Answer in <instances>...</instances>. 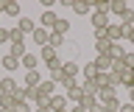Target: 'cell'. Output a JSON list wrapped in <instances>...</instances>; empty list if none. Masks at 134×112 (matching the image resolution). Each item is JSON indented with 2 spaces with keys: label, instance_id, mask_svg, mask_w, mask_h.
<instances>
[{
  "label": "cell",
  "instance_id": "obj_1",
  "mask_svg": "<svg viewBox=\"0 0 134 112\" xmlns=\"http://www.w3.org/2000/svg\"><path fill=\"white\" fill-rule=\"evenodd\" d=\"M98 104L106 112H117V109H120V101H117V93H115V90H100V93H98Z\"/></svg>",
  "mask_w": 134,
  "mask_h": 112
},
{
  "label": "cell",
  "instance_id": "obj_2",
  "mask_svg": "<svg viewBox=\"0 0 134 112\" xmlns=\"http://www.w3.org/2000/svg\"><path fill=\"white\" fill-rule=\"evenodd\" d=\"M106 36H109V42H120V39H126V28H123V23H109Z\"/></svg>",
  "mask_w": 134,
  "mask_h": 112
},
{
  "label": "cell",
  "instance_id": "obj_3",
  "mask_svg": "<svg viewBox=\"0 0 134 112\" xmlns=\"http://www.w3.org/2000/svg\"><path fill=\"white\" fill-rule=\"evenodd\" d=\"M90 23H92V31H106L112 20H109V14H100V11H92Z\"/></svg>",
  "mask_w": 134,
  "mask_h": 112
},
{
  "label": "cell",
  "instance_id": "obj_4",
  "mask_svg": "<svg viewBox=\"0 0 134 112\" xmlns=\"http://www.w3.org/2000/svg\"><path fill=\"white\" fill-rule=\"evenodd\" d=\"M56 20H59V14H56L53 9L42 11V17H39V28H45V31H53V25H56Z\"/></svg>",
  "mask_w": 134,
  "mask_h": 112
},
{
  "label": "cell",
  "instance_id": "obj_5",
  "mask_svg": "<svg viewBox=\"0 0 134 112\" xmlns=\"http://www.w3.org/2000/svg\"><path fill=\"white\" fill-rule=\"evenodd\" d=\"M126 53H129V51H126L123 45L112 42V45H109V51H106V56H109L112 62H123V59H126Z\"/></svg>",
  "mask_w": 134,
  "mask_h": 112
},
{
  "label": "cell",
  "instance_id": "obj_6",
  "mask_svg": "<svg viewBox=\"0 0 134 112\" xmlns=\"http://www.w3.org/2000/svg\"><path fill=\"white\" fill-rule=\"evenodd\" d=\"M129 9H131V6H129L126 0H112V6H109V14H115V17H120V20H123Z\"/></svg>",
  "mask_w": 134,
  "mask_h": 112
},
{
  "label": "cell",
  "instance_id": "obj_7",
  "mask_svg": "<svg viewBox=\"0 0 134 112\" xmlns=\"http://www.w3.org/2000/svg\"><path fill=\"white\" fill-rule=\"evenodd\" d=\"M17 90H20V84H17L11 76H6V78H0V93L3 95H14Z\"/></svg>",
  "mask_w": 134,
  "mask_h": 112
},
{
  "label": "cell",
  "instance_id": "obj_8",
  "mask_svg": "<svg viewBox=\"0 0 134 112\" xmlns=\"http://www.w3.org/2000/svg\"><path fill=\"white\" fill-rule=\"evenodd\" d=\"M17 28H20V31L28 36V34H34V31L39 28V23H34L31 17H20V20H17Z\"/></svg>",
  "mask_w": 134,
  "mask_h": 112
},
{
  "label": "cell",
  "instance_id": "obj_9",
  "mask_svg": "<svg viewBox=\"0 0 134 112\" xmlns=\"http://www.w3.org/2000/svg\"><path fill=\"white\" fill-rule=\"evenodd\" d=\"M48 106H50V112H67V95H53V98H50V104H48Z\"/></svg>",
  "mask_w": 134,
  "mask_h": 112
},
{
  "label": "cell",
  "instance_id": "obj_10",
  "mask_svg": "<svg viewBox=\"0 0 134 112\" xmlns=\"http://www.w3.org/2000/svg\"><path fill=\"white\" fill-rule=\"evenodd\" d=\"M20 67H25V73H28V70H36L39 67V56H36V53H25L23 59H20Z\"/></svg>",
  "mask_w": 134,
  "mask_h": 112
},
{
  "label": "cell",
  "instance_id": "obj_11",
  "mask_svg": "<svg viewBox=\"0 0 134 112\" xmlns=\"http://www.w3.org/2000/svg\"><path fill=\"white\" fill-rule=\"evenodd\" d=\"M31 39H34V45H39V48H45V45L50 42V31H45V28H36L31 34Z\"/></svg>",
  "mask_w": 134,
  "mask_h": 112
},
{
  "label": "cell",
  "instance_id": "obj_12",
  "mask_svg": "<svg viewBox=\"0 0 134 112\" xmlns=\"http://www.w3.org/2000/svg\"><path fill=\"white\" fill-rule=\"evenodd\" d=\"M17 101H23V104H34V95H36V90H31V87H20V90H17Z\"/></svg>",
  "mask_w": 134,
  "mask_h": 112
},
{
  "label": "cell",
  "instance_id": "obj_13",
  "mask_svg": "<svg viewBox=\"0 0 134 112\" xmlns=\"http://www.w3.org/2000/svg\"><path fill=\"white\" fill-rule=\"evenodd\" d=\"M39 84H42V76H39V70H28V73H25V87L36 90Z\"/></svg>",
  "mask_w": 134,
  "mask_h": 112
},
{
  "label": "cell",
  "instance_id": "obj_14",
  "mask_svg": "<svg viewBox=\"0 0 134 112\" xmlns=\"http://www.w3.org/2000/svg\"><path fill=\"white\" fill-rule=\"evenodd\" d=\"M25 53H28V45H25V42H11V48H8V56H14V59H23Z\"/></svg>",
  "mask_w": 134,
  "mask_h": 112
},
{
  "label": "cell",
  "instance_id": "obj_15",
  "mask_svg": "<svg viewBox=\"0 0 134 112\" xmlns=\"http://www.w3.org/2000/svg\"><path fill=\"white\" fill-rule=\"evenodd\" d=\"M64 76L78 78V76H81V65H75L73 59H64Z\"/></svg>",
  "mask_w": 134,
  "mask_h": 112
},
{
  "label": "cell",
  "instance_id": "obj_16",
  "mask_svg": "<svg viewBox=\"0 0 134 112\" xmlns=\"http://www.w3.org/2000/svg\"><path fill=\"white\" fill-rule=\"evenodd\" d=\"M78 106H81V109H87V112L95 109V106H98V95H87V93H84L81 101H78Z\"/></svg>",
  "mask_w": 134,
  "mask_h": 112
},
{
  "label": "cell",
  "instance_id": "obj_17",
  "mask_svg": "<svg viewBox=\"0 0 134 112\" xmlns=\"http://www.w3.org/2000/svg\"><path fill=\"white\" fill-rule=\"evenodd\" d=\"M95 76H98V67H95V62H87V65L81 67V78H84V81H92Z\"/></svg>",
  "mask_w": 134,
  "mask_h": 112
},
{
  "label": "cell",
  "instance_id": "obj_18",
  "mask_svg": "<svg viewBox=\"0 0 134 112\" xmlns=\"http://www.w3.org/2000/svg\"><path fill=\"white\" fill-rule=\"evenodd\" d=\"M95 67H98V73H109L112 70V59H109L106 53L103 56H95Z\"/></svg>",
  "mask_w": 134,
  "mask_h": 112
},
{
  "label": "cell",
  "instance_id": "obj_19",
  "mask_svg": "<svg viewBox=\"0 0 134 112\" xmlns=\"http://www.w3.org/2000/svg\"><path fill=\"white\" fill-rule=\"evenodd\" d=\"M0 65H3V70H8V73H14L17 67H20V59H14V56H3V59H0Z\"/></svg>",
  "mask_w": 134,
  "mask_h": 112
},
{
  "label": "cell",
  "instance_id": "obj_20",
  "mask_svg": "<svg viewBox=\"0 0 134 112\" xmlns=\"http://www.w3.org/2000/svg\"><path fill=\"white\" fill-rule=\"evenodd\" d=\"M53 34H59V36H67V34H70V23H67L64 17H59V20H56V25H53Z\"/></svg>",
  "mask_w": 134,
  "mask_h": 112
},
{
  "label": "cell",
  "instance_id": "obj_21",
  "mask_svg": "<svg viewBox=\"0 0 134 112\" xmlns=\"http://www.w3.org/2000/svg\"><path fill=\"white\" fill-rule=\"evenodd\" d=\"M109 36H95V53H98V56H103V53L109 51Z\"/></svg>",
  "mask_w": 134,
  "mask_h": 112
},
{
  "label": "cell",
  "instance_id": "obj_22",
  "mask_svg": "<svg viewBox=\"0 0 134 112\" xmlns=\"http://www.w3.org/2000/svg\"><path fill=\"white\" fill-rule=\"evenodd\" d=\"M17 104H20V101H17V95H3V98H0V109H11V112H14Z\"/></svg>",
  "mask_w": 134,
  "mask_h": 112
},
{
  "label": "cell",
  "instance_id": "obj_23",
  "mask_svg": "<svg viewBox=\"0 0 134 112\" xmlns=\"http://www.w3.org/2000/svg\"><path fill=\"white\" fill-rule=\"evenodd\" d=\"M64 93H67V98H70L73 104H78V101H81V95H84V90H81V81H78L75 87H70V90H64Z\"/></svg>",
  "mask_w": 134,
  "mask_h": 112
},
{
  "label": "cell",
  "instance_id": "obj_24",
  "mask_svg": "<svg viewBox=\"0 0 134 112\" xmlns=\"http://www.w3.org/2000/svg\"><path fill=\"white\" fill-rule=\"evenodd\" d=\"M56 56H59V53L53 51L50 45H45V48H39V59L45 62V65H48V62H53V59H56Z\"/></svg>",
  "mask_w": 134,
  "mask_h": 112
},
{
  "label": "cell",
  "instance_id": "obj_25",
  "mask_svg": "<svg viewBox=\"0 0 134 112\" xmlns=\"http://www.w3.org/2000/svg\"><path fill=\"white\" fill-rule=\"evenodd\" d=\"M90 9H92L90 0H75V3H73V11H75V14H90Z\"/></svg>",
  "mask_w": 134,
  "mask_h": 112
},
{
  "label": "cell",
  "instance_id": "obj_26",
  "mask_svg": "<svg viewBox=\"0 0 134 112\" xmlns=\"http://www.w3.org/2000/svg\"><path fill=\"white\" fill-rule=\"evenodd\" d=\"M11 42H25V34H23L17 25H11V28H8V45H11Z\"/></svg>",
  "mask_w": 134,
  "mask_h": 112
},
{
  "label": "cell",
  "instance_id": "obj_27",
  "mask_svg": "<svg viewBox=\"0 0 134 112\" xmlns=\"http://www.w3.org/2000/svg\"><path fill=\"white\" fill-rule=\"evenodd\" d=\"M3 14H6V17H17V20H20V3H6Z\"/></svg>",
  "mask_w": 134,
  "mask_h": 112
},
{
  "label": "cell",
  "instance_id": "obj_28",
  "mask_svg": "<svg viewBox=\"0 0 134 112\" xmlns=\"http://www.w3.org/2000/svg\"><path fill=\"white\" fill-rule=\"evenodd\" d=\"M67 42V36H59V34H53V31H50V48H53V51H59V48H62V45Z\"/></svg>",
  "mask_w": 134,
  "mask_h": 112
},
{
  "label": "cell",
  "instance_id": "obj_29",
  "mask_svg": "<svg viewBox=\"0 0 134 112\" xmlns=\"http://www.w3.org/2000/svg\"><path fill=\"white\" fill-rule=\"evenodd\" d=\"M81 90H84V93H87V95H98V93H100V90H98V84H95V81H81Z\"/></svg>",
  "mask_w": 134,
  "mask_h": 112
},
{
  "label": "cell",
  "instance_id": "obj_30",
  "mask_svg": "<svg viewBox=\"0 0 134 112\" xmlns=\"http://www.w3.org/2000/svg\"><path fill=\"white\" fill-rule=\"evenodd\" d=\"M109 6H112L109 0H98V3H92V9L100 11V14H109Z\"/></svg>",
  "mask_w": 134,
  "mask_h": 112
},
{
  "label": "cell",
  "instance_id": "obj_31",
  "mask_svg": "<svg viewBox=\"0 0 134 112\" xmlns=\"http://www.w3.org/2000/svg\"><path fill=\"white\" fill-rule=\"evenodd\" d=\"M123 28H134V11L131 9L126 11V17H123Z\"/></svg>",
  "mask_w": 134,
  "mask_h": 112
},
{
  "label": "cell",
  "instance_id": "obj_32",
  "mask_svg": "<svg viewBox=\"0 0 134 112\" xmlns=\"http://www.w3.org/2000/svg\"><path fill=\"white\" fill-rule=\"evenodd\" d=\"M123 65H126V67H129V70H134V53H131V51L126 53V59H123Z\"/></svg>",
  "mask_w": 134,
  "mask_h": 112
},
{
  "label": "cell",
  "instance_id": "obj_33",
  "mask_svg": "<svg viewBox=\"0 0 134 112\" xmlns=\"http://www.w3.org/2000/svg\"><path fill=\"white\" fill-rule=\"evenodd\" d=\"M3 42H8V28L0 25V45H3Z\"/></svg>",
  "mask_w": 134,
  "mask_h": 112
},
{
  "label": "cell",
  "instance_id": "obj_34",
  "mask_svg": "<svg viewBox=\"0 0 134 112\" xmlns=\"http://www.w3.org/2000/svg\"><path fill=\"white\" fill-rule=\"evenodd\" d=\"M117 112H134V104L131 101H129V104H120V109H117Z\"/></svg>",
  "mask_w": 134,
  "mask_h": 112
},
{
  "label": "cell",
  "instance_id": "obj_35",
  "mask_svg": "<svg viewBox=\"0 0 134 112\" xmlns=\"http://www.w3.org/2000/svg\"><path fill=\"white\" fill-rule=\"evenodd\" d=\"M126 39H129V42L134 45V28H126Z\"/></svg>",
  "mask_w": 134,
  "mask_h": 112
},
{
  "label": "cell",
  "instance_id": "obj_36",
  "mask_svg": "<svg viewBox=\"0 0 134 112\" xmlns=\"http://www.w3.org/2000/svg\"><path fill=\"white\" fill-rule=\"evenodd\" d=\"M67 112H87V109H81V106L75 104V106H70V109H67Z\"/></svg>",
  "mask_w": 134,
  "mask_h": 112
},
{
  "label": "cell",
  "instance_id": "obj_37",
  "mask_svg": "<svg viewBox=\"0 0 134 112\" xmlns=\"http://www.w3.org/2000/svg\"><path fill=\"white\" fill-rule=\"evenodd\" d=\"M90 112H106V109H103V106L98 104V106H95V109H90Z\"/></svg>",
  "mask_w": 134,
  "mask_h": 112
},
{
  "label": "cell",
  "instance_id": "obj_38",
  "mask_svg": "<svg viewBox=\"0 0 134 112\" xmlns=\"http://www.w3.org/2000/svg\"><path fill=\"white\" fill-rule=\"evenodd\" d=\"M129 98H131V104H134V90H129Z\"/></svg>",
  "mask_w": 134,
  "mask_h": 112
}]
</instances>
